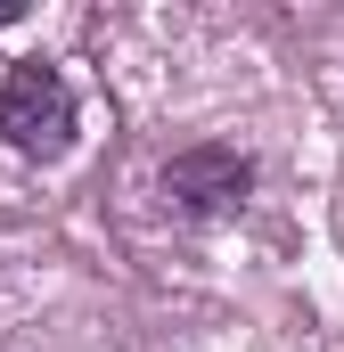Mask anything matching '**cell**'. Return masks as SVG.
Here are the masks:
<instances>
[{"label":"cell","mask_w":344,"mask_h":352,"mask_svg":"<svg viewBox=\"0 0 344 352\" xmlns=\"http://www.w3.org/2000/svg\"><path fill=\"white\" fill-rule=\"evenodd\" d=\"M74 90L58 66H41V58H25V66H8V82H0V140L17 148V156H33V164H58L66 148H74Z\"/></svg>","instance_id":"1"},{"label":"cell","mask_w":344,"mask_h":352,"mask_svg":"<svg viewBox=\"0 0 344 352\" xmlns=\"http://www.w3.org/2000/svg\"><path fill=\"white\" fill-rule=\"evenodd\" d=\"M246 188H255V164L238 156V148H180L164 164V205L180 221H222V213H238L246 205Z\"/></svg>","instance_id":"2"},{"label":"cell","mask_w":344,"mask_h":352,"mask_svg":"<svg viewBox=\"0 0 344 352\" xmlns=\"http://www.w3.org/2000/svg\"><path fill=\"white\" fill-rule=\"evenodd\" d=\"M17 16H25V8H17V0H0V33H8V25H17Z\"/></svg>","instance_id":"3"}]
</instances>
